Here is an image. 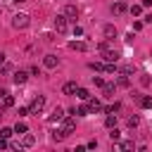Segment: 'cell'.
I'll use <instances>...</instances> for the list:
<instances>
[{
  "instance_id": "6da1fadb",
  "label": "cell",
  "mask_w": 152,
  "mask_h": 152,
  "mask_svg": "<svg viewBox=\"0 0 152 152\" xmlns=\"http://www.w3.org/2000/svg\"><path fill=\"white\" fill-rule=\"evenodd\" d=\"M100 52H102V59H104V62H116V59H119V50H114L107 40L100 43Z\"/></svg>"
},
{
  "instance_id": "7a4b0ae2",
  "label": "cell",
  "mask_w": 152,
  "mask_h": 152,
  "mask_svg": "<svg viewBox=\"0 0 152 152\" xmlns=\"http://www.w3.org/2000/svg\"><path fill=\"white\" fill-rule=\"evenodd\" d=\"M28 24H31V17L24 14V12H17V14L12 17V26H14V28H26Z\"/></svg>"
},
{
  "instance_id": "3957f363",
  "label": "cell",
  "mask_w": 152,
  "mask_h": 152,
  "mask_svg": "<svg viewBox=\"0 0 152 152\" xmlns=\"http://www.w3.org/2000/svg\"><path fill=\"white\" fill-rule=\"evenodd\" d=\"M43 109H45V97H43V95H36L33 102H31V107H28V112H31V114H40Z\"/></svg>"
},
{
  "instance_id": "277c9868",
  "label": "cell",
  "mask_w": 152,
  "mask_h": 152,
  "mask_svg": "<svg viewBox=\"0 0 152 152\" xmlns=\"http://www.w3.org/2000/svg\"><path fill=\"white\" fill-rule=\"evenodd\" d=\"M66 21H69V19H66L64 14H57V17H55V31H57V33H64V31L69 28Z\"/></svg>"
},
{
  "instance_id": "5b68a950",
  "label": "cell",
  "mask_w": 152,
  "mask_h": 152,
  "mask_svg": "<svg viewBox=\"0 0 152 152\" xmlns=\"http://www.w3.org/2000/svg\"><path fill=\"white\" fill-rule=\"evenodd\" d=\"M74 128H76V121H74L71 116H66V114H64V116H62V131H64V133L69 135V133H71Z\"/></svg>"
},
{
  "instance_id": "8992f818",
  "label": "cell",
  "mask_w": 152,
  "mask_h": 152,
  "mask_svg": "<svg viewBox=\"0 0 152 152\" xmlns=\"http://www.w3.org/2000/svg\"><path fill=\"white\" fill-rule=\"evenodd\" d=\"M62 14H64L66 19H76V17H78V7H76V5H66V7L62 10Z\"/></svg>"
},
{
  "instance_id": "52a82bcc",
  "label": "cell",
  "mask_w": 152,
  "mask_h": 152,
  "mask_svg": "<svg viewBox=\"0 0 152 152\" xmlns=\"http://www.w3.org/2000/svg\"><path fill=\"white\" fill-rule=\"evenodd\" d=\"M43 64H45L48 69H55V66L59 64V57H57V55H45V57H43Z\"/></svg>"
},
{
  "instance_id": "ba28073f",
  "label": "cell",
  "mask_w": 152,
  "mask_h": 152,
  "mask_svg": "<svg viewBox=\"0 0 152 152\" xmlns=\"http://www.w3.org/2000/svg\"><path fill=\"white\" fill-rule=\"evenodd\" d=\"M69 114H76V116H88V114H90V109H88V104H78V107H71V109H69Z\"/></svg>"
},
{
  "instance_id": "9c48e42d",
  "label": "cell",
  "mask_w": 152,
  "mask_h": 152,
  "mask_svg": "<svg viewBox=\"0 0 152 152\" xmlns=\"http://www.w3.org/2000/svg\"><path fill=\"white\" fill-rule=\"evenodd\" d=\"M135 100L140 102L142 109H152V95H135Z\"/></svg>"
},
{
  "instance_id": "30bf717a",
  "label": "cell",
  "mask_w": 152,
  "mask_h": 152,
  "mask_svg": "<svg viewBox=\"0 0 152 152\" xmlns=\"http://www.w3.org/2000/svg\"><path fill=\"white\" fill-rule=\"evenodd\" d=\"M69 50H76V52H86V50H88V43H83V40H71V43H69Z\"/></svg>"
},
{
  "instance_id": "8fae6325",
  "label": "cell",
  "mask_w": 152,
  "mask_h": 152,
  "mask_svg": "<svg viewBox=\"0 0 152 152\" xmlns=\"http://www.w3.org/2000/svg\"><path fill=\"white\" fill-rule=\"evenodd\" d=\"M76 88H78L76 81H66V83L62 86V93H64V95H76Z\"/></svg>"
},
{
  "instance_id": "7c38bea8",
  "label": "cell",
  "mask_w": 152,
  "mask_h": 152,
  "mask_svg": "<svg viewBox=\"0 0 152 152\" xmlns=\"http://www.w3.org/2000/svg\"><path fill=\"white\" fill-rule=\"evenodd\" d=\"M62 116H64V109L62 107H55V112L48 116V124H55V121H62Z\"/></svg>"
},
{
  "instance_id": "4fadbf2b",
  "label": "cell",
  "mask_w": 152,
  "mask_h": 152,
  "mask_svg": "<svg viewBox=\"0 0 152 152\" xmlns=\"http://www.w3.org/2000/svg\"><path fill=\"white\" fill-rule=\"evenodd\" d=\"M102 33H104L107 40H112V38H116V26H114V24H107V26L102 28Z\"/></svg>"
},
{
  "instance_id": "5bb4252c",
  "label": "cell",
  "mask_w": 152,
  "mask_h": 152,
  "mask_svg": "<svg viewBox=\"0 0 152 152\" xmlns=\"http://www.w3.org/2000/svg\"><path fill=\"white\" fill-rule=\"evenodd\" d=\"M26 78H28V74H26V71H21V69H19V71H14V76H12V81H14L17 86L26 83Z\"/></svg>"
},
{
  "instance_id": "9a60e30c",
  "label": "cell",
  "mask_w": 152,
  "mask_h": 152,
  "mask_svg": "<svg viewBox=\"0 0 152 152\" xmlns=\"http://www.w3.org/2000/svg\"><path fill=\"white\" fill-rule=\"evenodd\" d=\"M86 102H88V109H90V112H100V109H102V102H100L97 97H88Z\"/></svg>"
},
{
  "instance_id": "2e32d148",
  "label": "cell",
  "mask_w": 152,
  "mask_h": 152,
  "mask_svg": "<svg viewBox=\"0 0 152 152\" xmlns=\"http://www.w3.org/2000/svg\"><path fill=\"white\" fill-rule=\"evenodd\" d=\"M33 142H36V138H33L28 131H26V133H21V145H24V147H33Z\"/></svg>"
},
{
  "instance_id": "e0dca14e",
  "label": "cell",
  "mask_w": 152,
  "mask_h": 152,
  "mask_svg": "<svg viewBox=\"0 0 152 152\" xmlns=\"http://www.w3.org/2000/svg\"><path fill=\"white\" fill-rule=\"evenodd\" d=\"M128 7H126V2H114V7H112V12L114 14H124Z\"/></svg>"
},
{
  "instance_id": "ac0fdd59",
  "label": "cell",
  "mask_w": 152,
  "mask_h": 152,
  "mask_svg": "<svg viewBox=\"0 0 152 152\" xmlns=\"http://www.w3.org/2000/svg\"><path fill=\"white\" fill-rule=\"evenodd\" d=\"M76 97H78V100H88V97H90V93H88L86 88H81V86H78V88H76Z\"/></svg>"
},
{
  "instance_id": "d6986e66",
  "label": "cell",
  "mask_w": 152,
  "mask_h": 152,
  "mask_svg": "<svg viewBox=\"0 0 152 152\" xmlns=\"http://www.w3.org/2000/svg\"><path fill=\"white\" fill-rule=\"evenodd\" d=\"M64 138H66V133H64L62 128H55V131H52V140L59 142V140H64Z\"/></svg>"
},
{
  "instance_id": "ffe728a7",
  "label": "cell",
  "mask_w": 152,
  "mask_h": 152,
  "mask_svg": "<svg viewBox=\"0 0 152 152\" xmlns=\"http://www.w3.org/2000/svg\"><path fill=\"white\" fill-rule=\"evenodd\" d=\"M102 93H104L107 97H112V95H114V83H104V86H102Z\"/></svg>"
},
{
  "instance_id": "44dd1931",
  "label": "cell",
  "mask_w": 152,
  "mask_h": 152,
  "mask_svg": "<svg viewBox=\"0 0 152 152\" xmlns=\"http://www.w3.org/2000/svg\"><path fill=\"white\" fill-rule=\"evenodd\" d=\"M126 124H128L131 128H135V126L140 124V116H138V114H133V116H128V119H126Z\"/></svg>"
},
{
  "instance_id": "7402d4cb",
  "label": "cell",
  "mask_w": 152,
  "mask_h": 152,
  "mask_svg": "<svg viewBox=\"0 0 152 152\" xmlns=\"http://www.w3.org/2000/svg\"><path fill=\"white\" fill-rule=\"evenodd\" d=\"M104 126H107V128H114V126H116V116H114V114H107V119H104Z\"/></svg>"
},
{
  "instance_id": "603a6c76",
  "label": "cell",
  "mask_w": 152,
  "mask_h": 152,
  "mask_svg": "<svg viewBox=\"0 0 152 152\" xmlns=\"http://www.w3.org/2000/svg\"><path fill=\"white\" fill-rule=\"evenodd\" d=\"M26 131H28V126H26L24 121H17V126H14V133H19V135H21V133H26Z\"/></svg>"
},
{
  "instance_id": "cb8c5ba5",
  "label": "cell",
  "mask_w": 152,
  "mask_h": 152,
  "mask_svg": "<svg viewBox=\"0 0 152 152\" xmlns=\"http://www.w3.org/2000/svg\"><path fill=\"white\" fill-rule=\"evenodd\" d=\"M119 135H121V133H119V128H116V126H114V128H109V140H112V142H116V140H119Z\"/></svg>"
},
{
  "instance_id": "d4e9b609",
  "label": "cell",
  "mask_w": 152,
  "mask_h": 152,
  "mask_svg": "<svg viewBox=\"0 0 152 152\" xmlns=\"http://www.w3.org/2000/svg\"><path fill=\"white\" fill-rule=\"evenodd\" d=\"M119 150H135V142H133V140H124V142L119 145Z\"/></svg>"
},
{
  "instance_id": "484cf974",
  "label": "cell",
  "mask_w": 152,
  "mask_h": 152,
  "mask_svg": "<svg viewBox=\"0 0 152 152\" xmlns=\"http://www.w3.org/2000/svg\"><path fill=\"white\" fill-rule=\"evenodd\" d=\"M0 100H2V107H12V104H14V97H12V95H5V97H0Z\"/></svg>"
},
{
  "instance_id": "4316f807",
  "label": "cell",
  "mask_w": 152,
  "mask_h": 152,
  "mask_svg": "<svg viewBox=\"0 0 152 152\" xmlns=\"http://www.w3.org/2000/svg\"><path fill=\"white\" fill-rule=\"evenodd\" d=\"M12 133H14V128H7V126H5V128H0V138H5V140H7Z\"/></svg>"
},
{
  "instance_id": "83f0119b",
  "label": "cell",
  "mask_w": 152,
  "mask_h": 152,
  "mask_svg": "<svg viewBox=\"0 0 152 152\" xmlns=\"http://www.w3.org/2000/svg\"><path fill=\"white\" fill-rule=\"evenodd\" d=\"M88 66H90L93 71H104V64H100V62H90Z\"/></svg>"
},
{
  "instance_id": "f1b7e54d",
  "label": "cell",
  "mask_w": 152,
  "mask_h": 152,
  "mask_svg": "<svg viewBox=\"0 0 152 152\" xmlns=\"http://www.w3.org/2000/svg\"><path fill=\"white\" fill-rule=\"evenodd\" d=\"M116 83H119V86H121V88H128V76H126V74H121V76H119V81H116Z\"/></svg>"
},
{
  "instance_id": "f546056e",
  "label": "cell",
  "mask_w": 152,
  "mask_h": 152,
  "mask_svg": "<svg viewBox=\"0 0 152 152\" xmlns=\"http://www.w3.org/2000/svg\"><path fill=\"white\" fill-rule=\"evenodd\" d=\"M119 71H121V74H126V76H131V74H133V71H135V69H133V66H131V64H126V66H121V69H119Z\"/></svg>"
},
{
  "instance_id": "4dcf8cb0",
  "label": "cell",
  "mask_w": 152,
  "mask_h": 152,
  "mask_svg": "<svg viewBox=\"0 0 152 152\" xmlns=\"http://www.w3.org/2000/svg\"><path fill=\"white\" fill-rule=\"evenodd\" d=\"M140 12H142V5H133V7H131V14H133V17H138Z\"/></svg>"
},
{
  "instance_id": "1f68e13d",
  "label": "cell",
  "mask_w": 152,
  "mask_h": 152,
  "mask_svg": "<svg viewBox=\"0 0 152 152\" xmlns=\"http://www.w3.org/2000/svg\"><path fill=\"white\" fill-rule=\"evenodd\" d=\"M93 83H95L97 88H102V86H104V78H102V76H93Z\"/></svg>"
},
{
  "instance_id": "d6a6232c",
  "label": "cell",
  "mask_w": 152,
  "mask_h": 152,
  "mask_svg": "<svg viewBox=\"0 0 152 152\" xmlns=\"http://www.w3.org/2000/svg\"><path fill=\"white\" fill-rule=\"evenodd\" d=\"M26 114H31L28 107H19V116H26Z\"/></svg>"
},
{
  "instance_id": "836d02e7",
  "label": "cell",
  "mask_w": 152,
  "mask_h": 152,
  "mask_svg": "<svg viewBox=\"0 0 152 152\" xmlns=\"http://www.w3.org/2000/svg\"><path fill=\"white\" fill-rule=\"evenodd\" d=\"M10 147H12V150H24V145H21V142H10Z\"/></svg>"
},
{
  "instance_id": "e575fe53",
  "label": "cell",
  "mask_w": 152,
  "mask_h": 152,
  "mask_svg": "<svg viewBox=\"0 0 152 152\" xmlns=\"http://www.w3.org/2000/svg\"><path fill=\"white\" fill-rule=\"evenodd\" d=\"M74 36H83V28L81 26H74Z\"/></svg>"
},
{
  "instance_id": "d590c367",
  "label": "cell",
  "mask_w": 152,
  "mask_h": 152,
  "mask_svg": "<svg viewBox=\"0 0 152 152\" xmlns=\"http://www.w3.org/2000/svg\"><path fill=\"white\" fill-rule=\"evenodd\" d=\"M86 147H88V150H95V147H97V140H90V142H88Z\"/></svg>"
},
{
  "instance_id": "8d00e7d4",
  "label": "cell",
  "mask_w": 152,
  "mask_h": 152,
  "mask_svg": "<svg viewBox=\"0 0 152 152\" xmlns=\"http://www.w3.org/2000/svg\"><path fill=\"white\" fill-rule=\"evenodd\" d=\"M5 147H10V145L5 142V138H0V150H5Z\"/></svg>"
},
{
  "instance_id": "74e56055",
  "label": "cell",
  "mask_w": 152,
  "mask_h": 152,
  "mask_svg": "<svg viewBox=\"0 0 152 152\" xmlns=\"http://www.w3.org/2000/svg\"><path fill=\"white\" fill-rule=\"evenodd\" d=\"M152 5V0H142V7H150Z\"/></svg>"
},
{
  "instance_id": "f35d334b",
  "label": "cell",
  "mask_w": 152,
  "mask_h": 152,
  "mask_svg": "<svg viewBox=\"0 0 152 152\" xmlns=\"http://www.w3.org/2000/svg\"><path fill=\"white\" fill-rule=\"evenodd\" d=\"M12 2H14V5H24L26 0H12Z\"/></svg>"
},
{
  "instance_id": "ab89813d",
  "label": "cell",
  "mask_w": 152,
  "mask_h": 152,
  "mask_svg": "<svg viewBox=\"0 0 152 152\" xmlns=\"http://www.w3.org/2000/svg\"><path fill=\"white\" fill-rule=\"evenodd\" d=\"M2 64H5V55L0 52V66H2Z\"/></svg>"
},
{
  "instance_id": "60d3db41",
  "label": "cell",
  "mask_w": 152,
  "mask_h": 152,
  "mask_svg": "<svg viewBox=\"0 0 152 152\" xmlns=\"http://www.w3.org/2000/svg\"><path fill=\"white\" fill-rule=\"evenodd\" d=\"M2 2H7V0H0V5H2Z\"/></svg>"
}]
</instances>
